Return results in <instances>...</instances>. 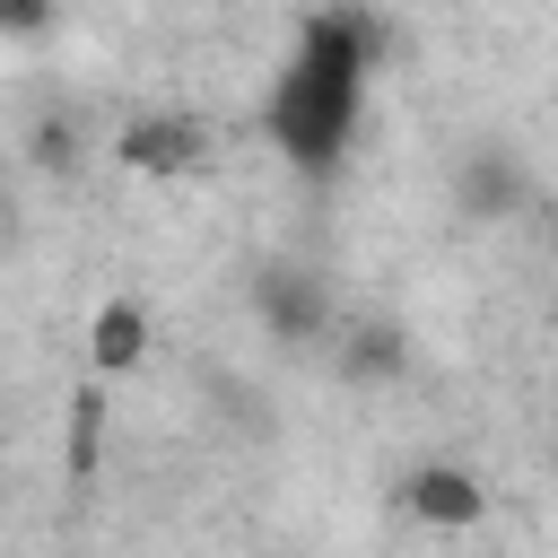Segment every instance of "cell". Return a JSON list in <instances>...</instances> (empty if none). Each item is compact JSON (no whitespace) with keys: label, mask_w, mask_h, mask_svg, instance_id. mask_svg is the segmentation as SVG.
<instances>
[{"label":"cell","mask_w":558,"mask_h":558,"mask_svg":"<svg viewBox=\"0 0 558 558\" xmlns=\"http://www.w3.org/2000/svg\"><path fill=\"white\" fill-rule=\"evenodd\" d=\"M357 96H366V26L349 9L314 17L296 35V61L279 70L270 87V148L296 166V174H331L349 157V131H357Z\"/></svg>","instance_id":"obj_1"},{"label":"cell","mask_w":558,"mask_h":558,"mask_svg":"<svg viewBox=\"0 0 558 558\" xmlns=\"http://www.w3.org/2000/svg\"><path fill=\"white\" fill-rule=\"evenodd\" d=\"M122 157H131L140 174H183V166L209 157V131H201L192 113H140V122L122 131Z\"/></svg>","instance_id":"obj_2"},{"label":"cell","mask_w":558,"mask_h":558,"mask_svg":"<svg viewBox=\"0 0 558 558\" xmlns=\"http://www.w3.org/2000/svg\"><path fill=\"white\" fill-rule=\"evenodd\" d=\"M401 497H410V514H418V523H453V532L488 514V488H480L471 471H445V462L410 471V488H401Z\"/></svg>","instance_id":"obj_3"},{"label":"cell","mask_w":558,"mask_h":558,"mask_svg":"<svg viewBox=\"0 0 558 558\" xmlns=\"http://www.w3.org/2000/svg\"><path fill=\"white\" fill-rule=\"evenodd\" d=\"M140 349H148V314H140L131 296H113V305L96 314V366L122 375V366H140Z\"/></svg>","instance_id":"obj_4"},{"label":"cell","mask_w":558,"mask_h":558,"mask_svg":"<svg viewBox=\"0 0 558 558\" xmlns=\"http://www.w3.org/2000/svg\"><path fill=\"white\" fill-rule=\"evenodd\" d=\"M262 314H270L288 340H305V331H314V314H323V296H314V279H305V270H270V279H262Z\"/></svg>","instance_id":"obj_5"},{"label":"cell","mask_w":558,"mask_h":558,"mask_svg":"<svg viewBox=\"0 0 558 558\" xmlns=\"http://www.w3.org/2000/svg\"><path fill=\"white\" fill-rule=\"evenodd\" d=\"M349 366H357V375H392V366H401V340H392V331H357V340H349Z\"/></svg>","instance_id":"obj_6"},{"label":"cell","mask_w":558,"mask_h":558,"mask_svg":"<svg viewBox=\"0 0 558 558\" xmlns=\"http://www.w3.org/2000/svg\"><path fill=\"white\" fill-rule=\"evenodd\" d=\"M52 17V0H0V35H35Z\"/></svg>","instance_id":"obj_7"}]
</instances>
